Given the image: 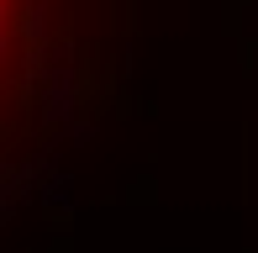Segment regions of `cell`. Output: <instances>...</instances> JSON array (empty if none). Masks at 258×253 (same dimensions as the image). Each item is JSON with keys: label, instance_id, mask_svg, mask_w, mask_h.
<instances>
[{"label": "cell", "instance_id": "6da1fadb", "mask_svg": "<svg viewBox=\"0 0 258 253\" xmlns=\"http://www.w3.org/2000/svg\"><path fill=\"white\" fill-rule=\"evenodd\" d=\"M53 16L58 0H0V137L53 58Z\"/></svg>", "mask_w": 258, "mask_h": 253}]
</instances>
